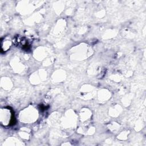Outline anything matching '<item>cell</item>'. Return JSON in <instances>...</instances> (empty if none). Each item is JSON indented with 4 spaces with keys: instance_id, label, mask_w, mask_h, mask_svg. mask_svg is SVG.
<instances>
[{
    "instance_id": "cell-1",
    "label": "cell",
    "mask_w": 146,
    "mask_h": 146,
    "mask_svg": "<svg viewBox=\"0 0 146 146\" xmlns=\"http://www.w3.org/2000/svg\"><path fill=\"white\" fill-rule=\"evenodd\" d=\"M14 42L17 45H18L19 46H22L24 48H25L27 45V43L26 40L24 38L19 36L18 37H16Z\"/></svg>"
}]
</instances>
